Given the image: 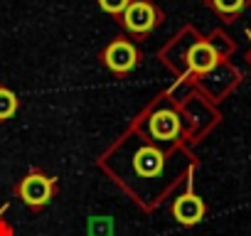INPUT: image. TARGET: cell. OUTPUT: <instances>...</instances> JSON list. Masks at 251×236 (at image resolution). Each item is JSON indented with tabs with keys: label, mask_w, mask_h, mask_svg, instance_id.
Instances as JSON below:
<instances>
[{
	"label": "cell",
	"mask_w": 251,
	"mask_h": 236,
	"mask_svg": "<svg viewBox=\"0 0 251 236\" xmlns=\"http://www.w3.org/2000/svg\"><path fill=\"white\" fill-rule=\"evenodd\" d=\"M136 59H138V54H136V49L128 42H113L106 49V64H108V69H113L118 74L133 69Z\"/></svg>",
	"instance_id": "obj_2"
},
{
	"label": "cell",
	"mask_w": 251,
	"mask_h": 236,
	"mask_svg": "<svg viewBox=\"0 0 251 236\" xmlns=\"http://www.w3.org/2000/svg\"><path fill=\"white\" fill-rule=\"evenodd\" d=\"M212 3V8L219 13V15H224V18H236L251 0H209Z\"/></svg>",
	"instance_id": "obj_8"
},
{
	"label": "cell",
	"mask_w": 251,
	"mask_h": 236,
	"mask_svg": "<svg viewBox=\"0 0 251 236\" xmlns=\"http://www.w3.org/2000/svg\"><path fill=\"white\" fill-rule=\"evenodd\" d=\"M187 64H190L192 71L207 74V71H212L214 64H217V49H214L212 45H207V42H197V45H192L190 52H187Z\"/></svg>",
	"instance_id": "obj_3"
},
{
	"label": "cell",
	"mask_w": 251,
	"mask_h": 236,
	"mask_svg": "<svg viewBox=\"0 0 251 236\" xmlns=\"http://www.w3.org/2000/svg\"><path fill=\"white\" fill-rule=\"evenodd\" d=\"M151 133L160 141H173L177 133H180V121L177 116L170 113V111H160L151 118Z\"/></svg>",
	"instance_id": "obj_5"
},
{
	"label": "cell",
	"mask_w": 251,
	"mask_h": 236,
	"mask_svg": "<svg viewBox=\"0 0 251 236\" xmlns=\"http://www.w3.org/2000/svg\"><path fill=\"white\" fill-rule=\"evenodd\" d=\"M99 5L106 13H123L126 8H128V0H99Z\"/></svg>",
	"instance_id": "obj_10"
},
{
	"label": "cell",
	"mask_w": 251,
	"mask_h": 236,
	"mask_svg": "<svg viewBox=\"0 0 251 236\" xmlns=\"http://www.w3.org/2000/svg\"><path fill=\"white\" fill-rule=\"evenodd\" d=\"M18 108V98L13 91H5V89H0V118H10Z\"/></svg>",
	"instance_id": "obj_9"
},
{
	"label": "cell",
	"mask_w": 251,
	"mask_h": 236,
	"mask_svg": "<svg viewBox=\"0 0 251 236\" xmlns=\"http://www.w3.org/2000/svg\"><path fill=\"white\" fill-rule=\"evenodd\" d=\"M175 216H177V221H182V224H197V221L204 216V204H202V199L195 197V194L180 197L177 204H175Z\"/></svg>",
	"instance_id": "obj_6"
},
{
	"label": "cell",
	"mask_w": 251,
	"mask_h": 236,
	"mask_svg": "<svg viewBox=\"0 0 251 236\" xmlns=\"http://www.w3.org/2000/svg\"><path fill=\"white\" fill-rule=\"evenodd\" d=\"M136 167H138V172H143V175H155V172H160V167H163V158H160V153H155V150H141V155H138V160H136Z\"/></svg>",
	"instance_id": "obj_7"
},
{
	"label": "cell",
	"mask_w": 251,
	"mask_h": 236,
	"mask_svg": "<svg viewBox=\"0 0 251 236\" xmlns=\"http://www.w3.org/2000/svg\"><path fill=\"white\" fill-rule=\"evenodd\" d=\"M20 192H23V199H25L27 204H45V202L50 199V194H52V185H50V180L42 177V175H30V177L23 182Z\"/></svg>",
	"instance_id": "obj_4"
},
{
	"label": "cell",
	"mask_w": 251,
	"mask_h": 236,
	"mask_svg": "<svg viewBox=\"0 0 251 236\" xmlns=\"http://www.w3.org/2000/svg\"><path fill=\"white\" fill-rule=\"evenodd\" d=\"M123 23L136 35L148 32L155 25V10L146 3V0H136V3H128V8L123 10Z\"/></svg>",
	"instance_id": "obj_1"
}]
</instances>
